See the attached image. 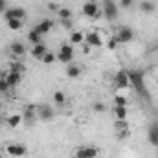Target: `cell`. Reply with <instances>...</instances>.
<instances>
[{"label": "cell", "instance_id": "obj_6", "mask_svg": "<svg viewBox=\"0 0 158 158\" xmlns=\"http://www.w3.org/2000/svg\"><path fill=\"white\" fill-rule=\"evenodd\" d=\"M103 13L109 20H116L118 19V6L114 0H103Z\"/></svg>", "mask_w": 158, "mask_h": 158}, {"label": "cell", "instance_id": "obj_9", "mask_svg": "<svg viewBox=\"0 0 158 158\" xmlns=\"http://www.w3.org/2000/svg\"><path fill=\"white\" fill-rule=\"evenodd\" d=\"M33 28H35L40 35L44 37V35H48V33L52 31V28H53V20H52V19H40Z\"/></svg>", "mask_w": 158, "mask_h": 158}, {"label": "cell", "instance_id": "obj_14", "mask_svg": "<svg viewBox=\"0 0 158 158\" xmlns=\"http://www.w3.org/2000/svg\"><path fill=\"white\" fill-rule=\"evenodd\" d=\"M37 118L48 121V119L53 118V110H52L48 105H39V107H37Z\"/></svg>", "mask_w": 158, "mask_h": 158}, {"label": "cell", "instance_id": "obj_20", "mask_svg": "<svg viewBox=\"0 0 158 158\" xmlns=\"http://www.w3.org/2000/svg\"><path fill=\"white\" fill-rule=\"evenodd\" d=\"M70 42L76 44V46H81L85 42V33L83 31H72L70 33Z\"/></svg>", "mask_w": 158, "mask_h": 158}, {"label": "cell", "instance_id": "obj_42", "mask_svg": "<svg viewBox=\"0 0 158 158\" xmlns=\"http://www.w3.org/2000/svg\"><path fill=\"white\" fill-rule=\"evenodd\" d=\"M0 158H2V153H0Z\"/></svg>", "mask_w": 158, "mask_h": 158}, {"label": "cell", "instance_id": "obj_37", "mask_svg": "<svg viewBox=\"0 0 158 158\" xmlns=\"http://www.w3.org/2000/svg\"><path fill=\"white\" fill-rule=\"evenodd\" d=\"M6 9H7V0H0V13L4 15Z\"/></svg>", "mask_w": 158, "mask_h": 158}, {"label": "cell", "instance_id": "obj_1", "mask_svg": "<svg viewBox=\"0 0 158 158\" xmlns=\"http://www.w3.org/2000/svg\"><path fill=\"white\" fill-rule=\"evenodd\" d=\"M127 72H129V79H131V85L134 86V90L143 99H149V94L145 88V79H143V70H127Z\"/></svg>", "mask_w": 158, "mask_h": 158}, {"label": "cell", "instance_id": "obj_40", "mask_svg": "<svg viewBox=\"0 0 158 158\" xmlns=\"http://www.w3.org/2000/svg\"><path fill=\"white\" fill-rule=\"evenodd\" d=\"M48 9H50V11H59V6H57L55 2H50V4H48Z\"/></svg>", "mask_w": 158, "mask_h": 158}, {"label": "cell", "instance_id": "obj_39", "mask_svg": "<svg viewBox=\"0 0 158 158\" xmlns=\"http://www.w3.org/2000/svg\"><path fill=\"white\" fill-rule=\"evenodd\" d=\"M90 50H92V48H90L86 42H83V44H81V52H83V53H90Z\"/></svg>", "mask_w": 158, "mask_h": 158}, {"label": "cell", "instance_id": "obj_28", "mask_svg": "<svg viewBox=\"0 0 158 158\" xmlns=\"http://www.w3.org/2000/svg\"><path fill=\"white\" fill-rule=\"evenodd\" d=\"M114 105H116V107H127V96L116 94V96H114Z\"/></svg>", "mask_w": 158, "mask_h": 158}, {"label": "cell", "instance_id": "obj_4", "mask_svg": "<svg viewBox=\"0 0 158 158\" xmlns=\"http://www.w3.org/2000/svg\"><path fill=\"white\" fill-rule=\"evenodd\" d=\"M57 61L63 63V64H70V63H74V46H72V44H63V46L59 48Z\"/></svg>", "mask_w": 158, "mask_h": 158}, {"label": "cell", "instance_id": "obj_33", "mask_svg": "<svg viewBox=\"0 0 158 158\" xmlns=\"http://www.w3.org/2000/svg\"><path fill=\"white\" fill-rule=\"evenodd\" d=\"M107 48H109V50H112V52L118 48V40H116V37H114V35H112L110 39L107 40Z\"/></svg>", "mask_w": 158, "mask_h": 158}, {"label": "cell", "instance_id": "obj_26", "mask_svg": "<svg viewBox=\"0 0 158 158\" xmlns=\"http://www.w3.org/2000/svg\"><path fill=\"white\" fill-rule=\"evenodd\" d=\"M40 61H42V63H44V64H53V63H55V61H57V55H55V53H52V52H50V50H48V52H46V53H44V57H42V59H40Z\"/></svg>", "mask_w": 158, "mask_h": 158}, {"label": "cell", "instance_id": "obj_12", "mask_svg": "<svg viewBox=\"0 0 158 158\" xmlns=\"http://www.w3.org/2000/svg\"><path fill=\"white\" fill-rule=\"evenodd\" d=\"M22 119L26 121V123H33L35 119H37V107H33V105H28L26 109H24V112H22Z\"/></svg>", "mask_w": 158, "mask_h": 158}, {"label": "cell", "instance_id": "obj_24", "mask_svg": "<svg viewBox=\"0 0 158 158\" xmlns=\"http://www.w3.org/2000/svg\"><path fill=\"white\" fill-rule=\"evenodd\" d=\"M57 15H59L61 20H70V19H72V9H70V7H59Z\"/></svg>", "mask_w": 158, "mask_h": 158}, {"label": "cell", "instance_id": "obj_27", "mask_svg": "<svg viewBox=\"0 0 158 158\" xmlns=\"http://www.w3.org/2000/svg\"><path fill=\"white\" fill-rule=\"evenodd\" d=\"M114 116H116V119H127V107H116L114 105Z\"/></svg>", "mask_w": 158, "mask_h": 158}, {"label": "cell", "instance_id": "obj_2", "mask_svg": "<svg viewBox=\"0 0 158 158\" xmlns=\"http://www.w3.org/2000/svg\"><path fill=\"white\" fill-rule=\"evenodd\" d=\"M83 15L86 17V19H99L101 17V9H99V6H98V2L96 0H88V2H85L83 4Z\"/></svg>", "mask_w": 158, "mask_h": 158}, {"label": "cell", "instance_id": "obj_34", "mask_svg": "<svg viewBox=\"0 0 158 158\" xmlns=\"http://www.w3.org/2000/svg\"><path fill=\"white\" fill-rule=\"evenodd\" d=\"M134 6V0H119V7L123 9H131Z\"/></svg>", "mask_w": 158, "mask_h": 158}, {"label": "cell", "instance_id": "obj_3", "mask_svg": "<svg viewBox=\"0 0 158 158\" xmlns=\"http://www.w3.org/2000/svg\"><path fill=\"white\" fill-rule=\"evenodd\" d=\"M114 37L118 40V44H127V42H131L134 39V30L131 26H119L116 30V33H114Z\"/></svg>", "mask_w": 158, "mask_h": 158}, {"label": "cell", "instance_id": "obj_21", "mask_svg": "<svg viewBox=\"0 0 158 158\" xmlns=\"http://www.w3.org/2000/svg\"><path fill=\"white\" fill-rule=\"evenodd\" d=\"M6 24H7V28H9L11 31H20V30H22V26H24V20H19V19H11V20H7Z\"/></svg>", "mask_w": 158, "mask_h": 158}, {"label": "cell", "instance_id": "obj_18", "mask_svg": "<svg viewBox=\"0 0 158 158\" xmlns=\"http://www.w3.org/2000/svg\"><path fill=\"white\" fill-rule=\"evenodd\" d=\"M9 50H11V53L17 55V57H22V55L26 53V46H24L22 42H13V44L9 46Z\"/></svg>", "mask_w": 158, "mask_h": 158}, {"label": "cell", "instance_id": "obj_11", "mask_svg": "<svg viewBox=\"0 0 158 158\" xmlns=\"http://www.w3.org/2000/svg\"><path fill=\"white\" fill-rule=\"evenodd\" d=\"M147 142L153 145V147H158V121H153L147 129Z\"/></svg>", "mask_w": 158, "mask_h": 158}, {"label": "cell", "instance_id": "obj_41", "mask_svg": "<svg viewBox=\"0 0 158 158\" xmlns=\"http://www.w3.org/2000/svg\"><path fill=\"white\" fill-rule=\"evenodd\" d=\"M0 123H2V118H0Z\"/></svg>", "mask_w": 158, "mask_h": 158}, {"label": "cell", "instance_id": "obj_19", "mask_svg": "<svg viewBox=\"0 0 158 158\" xmlns=\"http://www.w3.org/2000/svg\"><path fill=\"white\" fill-rule=\"evenodd\" d=\"M138 7H140V11H143V13H153L155 11V2H151V0H142L140 4H138Z\"/></svg>", "mask_w": 158, "mask_h": 158}, {"label": "cell", "instance_id": "obj_23", "mask_svg": "<svg viewBox=\"0 0 158 158\" xmlns=\"http://www.w3.org/2000/svg\"><path fill=\"white\" fill-rule=\"evenodd\" d=\"M40 39H42V35H40V33L37 31V30H35V28H31V30L28 31V40H30L33 46H35V44H39Z\"/></svg>", "mask_w": 158, "mask_h": 158}, {"label": "cell", "instance_id": "obj_10", "mask_svg": "<svg viewBox=\"0 0 158 158\" xmlns=\"http://www.w3.org/2000/svg\"><path fill=\"white\" fill-rule=\"evenodd\" d=\"M85 42H86L90 48H101V46H103V39L98 35V31H88V33H85Z\"/></svg>", "mask_w": 158, "mask_h": 158}, {"label": "cell", "instance_id": "obj_16", "mask_svg": "<svg viewBox=\"0 0 158 158\" xmlns=\"http://www.w3.org/2000/svg\"><path fill=\"white\" fill-rule=\"evenodd\" d=\"M46 52H48V48H46V44H44V42H39V44H35V46L31 48V55H33L35 59H39V61L44 57V53H46Z\"/></svg>", "mask_w": 158, "mask_h": 158}, {"label": "cell", "instance_id": "obj_30", "mask_svg": "<svg viewBox=\"0 0 158 158\" xmlns=\"http://www.w3.org/2000/svg\"><path fill=\"white\" fill-rule=\"evenodd\" d=\"M74 158H86V145L77 147V149L74 151Z\"/></svg>", "mask_w": 158, "mask_h": 158}, {"label": "cell", "instance_id": "obj_15", "mask_svg": "<svg viewBox=\"0 0 158 158\" xmlns=\"http://www.w3.org/2000/svg\"><path fill=\"white\" fill-rule=\"evenodd\" d=\"M22 121H24V119H22V114H11V116H7V118H6L4 123H6L9 129H17Z\"/></svg>", "mask_w": 158, "mask_h": 158}, {"label": "cell", "instance_id": "obj_13", "mask_svg": "<svg viewBox=\"0 0 158 158\" xmlns=\"http://www.w3.org/2000/svg\"><path fill=\"white\" fill-rule=\"evenodd\" d=\"M6 81H7V85L13 88V86H19L20 85V81H22V74L20 72H6Z\"/></svg>", "mask_w": 158, "mask_h": 158}, {"label": "cell", "instance_id": "obj_38", "mask_svg": "<svg viewBox=\"0 0 158 158\" xmlns=\"http://www.w3.org/2000/svg\"><path fill=\"white\" fill-rule=\"evenodd\" d=\"M61 26L66 28V30H70V28H72V19H70V20H61Z\"/></svg>", "mask_w": 158, "mask_h": 158}, {"label": "cell", "instance_id": "obj_17", "mask_svg": "<svg viewBox=\"0 0 158 158\" xmlns=\"http://www.w3.org/2000/svg\"><path fill=\"white\" fill-rule=\"evenodd\" d=\"M66 76L70 79H77L81 76V66L79 64H74V63L66 64Z\"/></svg>", "mask_w": 158, "mask_h": 158}, {"label": "cell", "instance_id": "obj_32", "mask_svg": "<svg viewBox=\"0 0 158 158\" xmlns=\"http://www.w3.org/2000/svg\"><path fill=\"white\" fill-rule=\"evenodd\" d=\"M92 109H94V112H105L107 110V107H105V103H101V101H96L94 105H92Z\"/></svg>", "mask_w": 158, "mask_h": 158}, {"label": "cell", "instance_id": "obj_5", "mask_svg": "<svg viewBox=\"0 0 158 158\" xmlns=\"http://www.w3.org/2000/svg\"><path fill=\"white\" fill-rule=\"evenodd\" d=\"M6 153L9 156H15V158H20V156H26L28 155V147L24 143H7L6 145Z\"/></svg>", "mask_w": 158, "mask_h": 158}, {"label": "cell", "instance_id": "obj_7", "mask_svg": "<svg viewBox=\"0 0 158 158\" xmlns=\"http://www.w3.org/2000/svg\"><path fill=\"white\" fill-rule=\"evenodd\" d=\"M114 83H116V88H119V90L129 88V86H131L129 72H127V70H119V72H116V76H114Z\"/></svg>", "mask_w": 158, "mask_h": 158}, {"label": "cell", "instance_id": "obj_35", "mask_svg": "<svg viewBox=\"0 0 158 158\" xmlns=\"http://www.w3.org/2000/svg\"><path fill=\"white\" fill-rule=\"evenodd\" d=\"M116 129H118V131L129 129V123H127V119H118V121H116Z\"/></svg>", "mask_w": 158, "mask_h": 158}, {"label": "cell", "instance_id": "obj_36", "mask_svg": "<svg viewBox=\"0 0 158 158\" xmlns=\"http://www.w3.org/2000/svg\"><path fill=\"white\" fill-rule=\"evenodd\" d=\"M131 136V131L129 129H123V131H118V138L119 140H127Z\"/></svg>", "mask_w": 158, "mask_h": 158}, {"label": "cell", "instance_id": "obj_22", "mask_svg": "<svg viewBox=\"0 0 158 158\" xmlns=\"http://www.w3.org/2000/svg\"><path fill=\"white\" fill-rule=\"evenodd\" d=\"M52 98H53V103H55L57 107H63V105L66 103V96H64V92H61V90H55Z\"/></svg>", "mask_w": 158, "mask_h": 158}, {"label": "cell", "instance_id": "obj_25", "mask_svg": "<svg viewBox=\"0 0 158 158\" xmlns=\"http://www.w3.org/2000/svg\"><path fill=\"white\" fill-rule=\"evenodd\" d=\"M9 85L6 81V72H0V94H7L9 92Z\"/></svg>", "mask_w": 158, "mask_h": 158}, {"label": "cell", "instance_id": "obj_8", "mask_svg": "<svg viewBox=\"0 0 158 158\" xmlns=\"http://www.w3.org/2000/svg\"><path fill=\"white\" fill-rule=\"evenodd\" d=\"M11 19H19V20H24L26 19V9L24 7H7L6 13H4V20H11Z\"/></svg>", "mask_w": 158, "mask_h": 158}, {"label": "cell", "instance_id": "obj_31", "mask_svg": "<svg viewBox=\"0 0 158 158\" xmlns=\"http://www.w3.org/2000/svg\"><path fill=\"white\" fill-rule=\"evenodd\" d=\"M98 147H92V145H86V158H96L98 156Z\"/></svg>", "mask_w": 158, "mask_h": 158}, {"label": "cell", "instance_id": "obj_29", "mask_svg": "<svg viewBox=\"0 0 158 158\" xmlns=\"http://www.w3.org/2000/svg\"><path fill=\"white\" fill-rule=\"evenodd\" d=\"M9 70H11V72H20V74H22V72H24V64L15 61V63H11V64H9Z\"/></svg>", "mask_w": 158, "mask_h": 158}]
</instances>
